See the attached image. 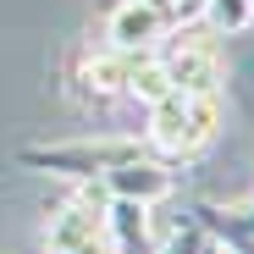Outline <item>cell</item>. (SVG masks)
Masks as SVG:
<instances>
[{"label":"cell","mask_w":254,"mask_h":254,"mask_svg":"<svg viewBox=\"0 0 254 254\" xmlns=\"http://www.w3.org/2000/svg\"><path fill=\"white\" fill-rule=\"evenodd\" d=\"M138 138H122V133H89V138H61V144H28L22 149V166L33 172H50V177H66V183H100L105 172L138 160Z\"/></svg>","instance_id":"1"},{"label":"cell","mask_w":254,"mask_h":254,"mask_svg":"<svg viewBox=\"0 0 254 254\" xmlns=\"http://www.w3.org/2000/svg\"><path fill=\"white\" fill-rule=\"evenodd\" d=\"M155 61L166 66V77H172V89L177 94H221V77H227V56L216 45V33L210 28H177L172 45H160Z\"/></svg>","instance_id":"2"},{"label":"cell","mask_w":254,"mask_h":254,"mask_svg":"<svg viewBox=\"0 0 254 254\" xmlns=\"http://www.w3.org/2000/svg\"><path fill=\"white\" fill-rule=\"evenodd\" d=\"M166 28H172V22H166L160 11L138 6V0H122V6L105 17V45L122 50V56H149V50H160Z\"/></svg>","instance_id":"3"},{"label":"cell","mask_w":254,"mask_h":254,"mask_svg":"<svg viewBox=\"0 0 254 254\" xmlns=\"http://www.w3.org/2000/svg\"><path fill=\"white\" fill-rule=\"evenodd\" d=\"M100 183H105L111 199H133V204H166L172 199V172H166L160 160H144V155L116 166V172H105Z\"/></svg>","instance_id":"4"},{"label":"cell","mask_w":254,"mask_h":254,"mask_svg":"<svg viewBox=\"0 0 254 254\" xmlns=\"http://www.w3.org/2000/svg\"><path fill=\"white\" fill-rule=\"evenodd\" d=\"M127 72H133V56H122V50H111V45L77 61V83H83V94H94V100L127 94Z\"/></svg>","instance_id":"5"},{"label":"cell","mask_w":254,"mask_h":254,"mask_svg":"<svg viewBox=\"0 0 254 254\" xmlns=\"http://www.w3.org/2000/svg\"><path fill=\"white\" fill-rule=\"evenodd\" d=\"M216 127H221V100L216 94H183V160H193L210 138H216Z\"/></svg>","instance_id":"6"},{"label":"cell","mask_w":254,"mask_h":254,"mask_svg":"<svg viewBox=\"0 0 254 254\" xmlns=\"http://www.w3.org/2000/svg\"><path fill=\"white\" fill-rule=\"evenodd\" d=\"M144 138H149L166 160H183V94H166L160 105H149Z\"/></svg>","instance_id":"7"},{"label":"cell","mask_w":254,"mask_h":254,"mask_svg":"<svg viewBox=\"0 0 254 254\" xmlns=\"http://www.w3.org/2000/svg\"><path fill=\"white\" fill-rule=\"evenodd\" d=\"M166 94H177V89H172V77H166V66L155 61V50H149V56H133V72H127V100H138V105L149 111V105H160Z\"/></svg>","instance_id":"8"},{"label":"cell","mask_w":254,"mask_h":254,"mask_svg":"<svg viewBox=\"0 0 254 254\" xmlns=\"http://www.w3.org/2000/svg\"><path fill=\"white\" fill-rule=\"evenodd\" d=\"M249 22H254V0H204V11H199V28H210L216 39L243 33Z\"/></svg>","instance_id":"9"},{"label":"cell","mask_w":254,"mask_h":254,"mask_svg":"<svg viewBox=\"0 0 254 254\" xmlns=\"http://www.w3.org/2000/svg\"><path fill=\"white\" fill-rule=\"evenodd\" d=\"M232 216H238V221H243V227H249V238H254V199H243V204H238V210H232Z\"/></svg>","instance_id":"10"},{"label":"cell","mask_w":254,"mask_h":254,"mask_svg":"<svg viewBox=\"0 0 254 254\" xmlns=\"http://www.w3.org/2000/svg\"><path fill=\"white\" fill-rule=\"evenodd\" d=\"M138 6H149V11H160V17H172V6H177V0H138Z\"/></svg>","instance_id":"11"}]
</instances>
